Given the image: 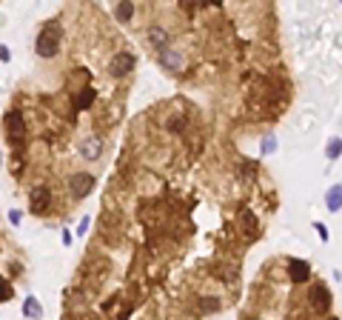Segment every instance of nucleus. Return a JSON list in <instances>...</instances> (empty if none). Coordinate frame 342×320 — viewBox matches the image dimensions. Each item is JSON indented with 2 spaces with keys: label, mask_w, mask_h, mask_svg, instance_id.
<instances>
[{
  "label": "nucleus",
  "mask_w": 342,
  "mask_h": 320,
  "mask_svg": "<svg viewBox=\"0 0 342 320\" xmlns=\"http://www.w3.org/2000/svg\"><path fill=\"white\" fill-rule=\"evenodd\" d=\"M271 151H277V137H265V143H263V154H271Z\"/></svg>",
  "instance_id": "obj_17"
},
{
  "label": "nucleus",
  "mask_w": 342,
  "mask_h": 320,
  "mask_svg": "<svg viewBox=\"0 0 342 320\" xmlns=\"http://www.w3.org/2000/svg\"><path fill=\"white\" fill-rule=\"evenodd\" d=\"M94 183L97 180L88 175V172H80V175H71V180H69V186H71V192L77 197H86V195H91V189H94Z\"/></svg>",
  "instance_id": "obj_5"
},
{
  "label": "nucleus",
  "mask_w": 342,
  "mask_h": 320,
  "mask_svg": "<svg viewBox=\"0 0 342 320\" xmlns=\"http://www.w3.org/2000/svg\"><path fill=\"white\" fill-rule=\"evenodd\" d=\"M94 98H97V92L91 89V86H83V89L74 95V109H88L94 103Z\"/></svg>",
  "instance_id": "obj_10"
},
{
  "label": "nucleus",
  "mask_w": 342,
  "mask_h": 320,
  "mask_svg": "<svg viewBox=\"0 0 342 320\" xmlns=\"http://www.w3.org/2000/svg\"><path fill=\"white\" fill-rule=\"evenodd\" d=\"M9 220L15 223V226H18V223H20V214H18V212H9Z\"/></svg>",
  "instance_id": "obj_21"
},
{
  "label": "nucleus",
  "mask_w": 342,
  "mask_h": 320,
  "mask_svg": "<svg viewBox=\"0 0 342 320\" xmlns=\"http://www.w3.org/2000/svg\"><path fill=\"white\" fill-rule=\"evenodd\" d=\"M0 60H3V63H9V46H6V43L0 46Z\"/></svg>",
  "instance_id": "obj_19"
},
{
  "label": "nucleus",
  "mask_w": 342,
  "mask_h": 320,
  "mask_svg": "<svg viewBox=\"0 0 342 320\" xmlns=\"http://www.w3.org/2000/svg\"><path fill=\"white\" fill-rule=\"evenodd\" d=\"M325 206H328V212H339V209H342V186H331V189H328Z\"/></svg>",
  "instance_id": "obj_11"
},
{
  "label": "nucleus",
  "mask_w": 342,
  "mask_h": 320,
  "mask_svg": "<svg viewBox=\"0 0 342 320\" xmlns=\"http://www.w3.org/2000/svg\"><path fill=\"white\" fill-rule=\"evenodd\" d=\"M325 154H328L331 160H336V157H339V154H342V140H339V137H333V140L328 143V149H325Z\"/></svg>",
  "instance_id": "obj_15"
},
{
  "label": "nucleus",
  "mask_w": 342,
  "mask_h": 320,
  "mask_svg": "<svg viewBox=\"0 0 342 320\" xmlns=\"http://www.w3.org/2000/svg\"><path fill=\"white\" fill-rule=\"evenodd\" d=\"M88 229V217H83V220H80V226H77V231H80V234H83V231H86Z\"/></svg>",
  "instance_id": "obj_20"
},
{
  "label": "nucleus",
  "mask_w": 342,
  "mask_h": 320,
  "mask_svg": "<svg viewBox=\"0 0 342 320\" xmlns=\"http://www.w3.org/2000/svg\"><path fill=\"white\" fill-rule=\"evenodd\" d=\"M35 49H37V54H40V57H54V54L60 52V26H57V23L43 26V32L37 35Z\"/></svg>",
  "instance_id": "obj_1"
},
{
  "label": "nucleus",
  "mask_w": 342,
  "mask_h": 320,
  "mask_svg": "<svg viewBox=\"0 0 342 320\" xmlns=\"http://www.w3.org/2000/svg\"><path fill=\"white\" fill-rule=\"evenodd\" d=\"M134 54L132 52H117L111 57V63H108V71H111L114 77H126V74H129V71L134 69Z\"/></svg>",
  "instance_id": "obj_2"
},
{
  "label": "nucleus",
  "mask_w": 342,
  "mask_h": 320,
  "mask_svg": "<svg viewBox=\"0 0 342 320\" xmlns=\"http://www.w3.org/2000/svg\"><path fill=\"white\" fill-rule=\"evenodd\" d=\"M49 206H52V192H49V186H35V192H32V212L46 214Z\"/></svg>",
  "instance_id": "obj_6"
},
{
  "label": "nucleus",
  "mask_w": 342,
  "mask_h": 320,
  "mask_svg": "<svg viewBox=\"0 0 342 320\" xmlns=\"http://www.w3.org/2000/svg\"><path fill=\"white\" fill-rule=\"evenodd\" d=\"M80 154H83L86 160H97L100 154H103V140L94 137V134L86 137V140H80Z\"/></svg>",
  "instance_id": "obj_7"
},
{
  "label": "nucleus",
  "mask_w": 342,
  "mask_h": 320,
  "mask_svg": "<svg viewBox=\"0 0 342 320\" xmlns=\"http://www.w3.org/2000/svg\"><path fill=\"white\" fill-rule=\"evenodd\" d=\"M328 320H339V317H328Z\"/></svg>",
  "instance_id": "obj_22"
},
{
  "label": "nucleus",
  "mask_w": 342,
  "mask_h": 320,
  "mask_svg": "<svg viewBox=\"0 0 342 320\" xmlns=\"http://www.w3.org/2000/svg\"><path fill=\"white\" fill-rule=\"evenodd\" d=\"M288 277L294 283H305L308 277H311V266H308L305 260H288Z\"/></svg>",
  "instance_id": "obj_8"
},
{
  "label": "nucleus",
  "mask_w": 342,
  "mask_h": 320,
  "mask_svg": "<svg viewBox=\"0 0 342 320\" xmlns=\"http://www.w3.org/2000/svg\"><path fill=\"white\" fill-rule=\"evenodd\" d=\"M160 66H163V69L166 71H183V52H180V49H171V46H168V49H163V52H160Z\"/></svg>",
  "instance_id": "obj_4"
},
{
  "label": "nucleus",
  "mask_w": 342,
  "mask_h": 320,
  "mask_svg": "<svg viewBox=\"0 0 342 320\" xmlns=\"http://www.w3.org/2000/svg\"><path fill=\"white\" fill-rule=\"evenodd\" d=\"M134 15V6L132 3H117V9H114V18L120 20V23H126V20Z\"/></svg>",
  "instance_id": "obj_14"
},
{
  "label": "nucleus",
  "mask_w": 342,
  "mask_h": 320,
  "mask_svg": "<svg viewBox=\"0 0 342 320\" xmlns=\"http://www.w3.org/2000/svg\"><path fill=\"white\" fill-rule=\"evenodd\" d=\"M149 40L157 46L160 52H163V49H168V35H166V29H163V26H151L149 29Z\"/></svg>",
  "instance_id": "obj_13"
},
{
  "label": "nucleus",
  "mask_w": 342,
  "mask_h": 320,
  "mask_svg": "<svg viewBox=\"0 0 342 320\" xmlns=\"http://www.w3.org/2000/svg\"><path fill=\"white\" fill-rule=\"evenodd\" d=\"M23 314H26L29 320H40V317H43V306L37 303V297H26V300H23Z\"/></svg>",
  "instance_id": "obj_12"
},
{
  "label": "nucleus",
  "mask_w": 342,
  "mask_h": 320,
  "mask_svg": "<svg viewBox=\"0 0 342 320\" xmlns=\"http://www.w3.org/2000/svg\"><path fill=\"white\" fill-rule=\"evenodd\" d=\"M0 297H3V303L12 300V286H9V280H3V283H0Z\"/></svg>",
  "instance_id": "obj_16"
},
{
  "label": "nucleus",
  "mask_w": 342,
  "mask_h": 320,
  "mask_svg": "<svg viewBox=\"0 0 342 320\" xmlns=\"http://www.w3.org/2000/svg\"><path fill=\"white\" fill-rule=\"evenodd\" d=\"M314 229L319 231V237H322V240H328V229H325V223H319V220H316V223H314Z\"/></svg>",
  "instance_id": "obj_18"
},
{
  "label": "nucleus",
  "mask_w": 342,
  "mask_h": 320,
  "mask_svg": "<svg viewBox=\"0 0 342 320\" xmlns=\"http://www.w3.org/2000/svg\"><path fill=\"white\" fill-rule=\"evenodd\" d=\"M311 303H314V311L325 314V311H328V306H331L328 289H325V286H314V289H311Z\"/></svg>",
  "instance_id": "obj_9"
},
{
  "label": "nucleus",
  "mask_w": 342,
  "mask_h": 320,
  "mask_svg": "<svg viewBox=\"0 0 342 320\" xmlns=\"http://www.w3.org/2000/svg\"><path fill=\"white\" fill-rule=\"evenodd\" d=\"M6 134H9V140H23L26 137V123H23V117L20 112H6Z\"/></svg>",
  "instance_id": "obj_3"
}]
</instances>
